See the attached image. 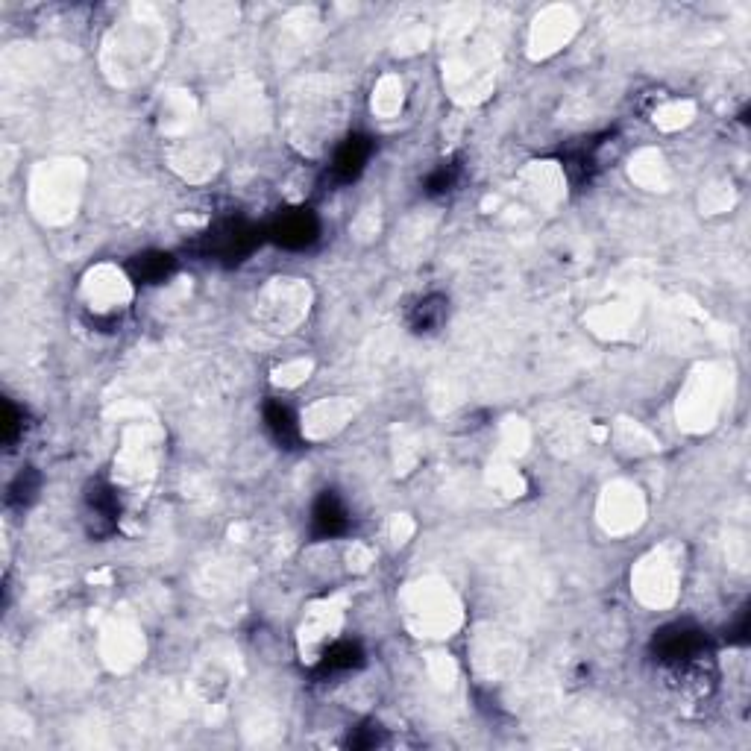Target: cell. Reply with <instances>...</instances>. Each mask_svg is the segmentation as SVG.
Returning a JSON list of instances; mask_svg holds the SVG:
<instances>
[{"mask_svg":"<svg viewBox=\"0 0 751 751\" xmlns=\"http://www.w3.org/2000/svg\"><path fill=\"white\" fill-rule=\"evenodd\" d=\"M347 115V94L329 77H311L291 91L288 127L294 144L303 150H323L332 144Z\"/></svg>","mask_w":751,"mask_h":751,"instance_id":"1","label":"cell"},{"mask_svg":"<svg viewBox=\"0 0 751 751\" xmlns=\"http://www.w3.org/2000/svg\"><path fill=\"white\" fill-rule=\"evenodd\" d=\"M165 50L162 21L150 9H133L121 24L112 27L103 45V68L115 83H135L150 74Z\"/></svg>","mask_w":751,"mask_h":751,"instance_id":"2","label":"cell"},{"mask_svg":"<svg viewBox=\"0 0 751 751\" xmlns=\"http://www.w3.org/2000/svg\"><path fill=\"white\" fill-rule=\"evenodd\" d=\"M731 402V370L719 364H702L690 373L678 394V423L690 432H707L719 423Z\"/></svg>","mask_w":751,"mask_h":751,"instance_id":"3","label":"cell"},{"mask_svg":"<svg viewBox=\"0 0 751 751\" xmlns=\"http://www.w3.org/2000/svg\"><path fill=\"white\" fill-rule=\"evenodd\" d=\"M405 619L420 637H449L461 622V605L449 584L438 578H426L408 587L405 599Z\"/></svg>","mask_w":751,"mask_h":751,"instance_id":"4","label":"cell"},{"mask_svg":"<svg viewBox=\"0 0 751 751\" xmlns=\"http://www.w3.org/2000/svg\"><path fill=\"white\" fill-rule=\"evenodd\" d=\"M83 194V168L80 162H50L33 177V209L39 218L62 223L74 218Z\"/></svg>","mask_w":751,"mask_h":751,"instance_id":"5","label":"cell"},{"mask_svg":"<svg viewBox=\"0 0 751 751\" xmlns=\"http://www.w3.org/2000/svg\"><path fill=\"white\" fill-rule=\"evenodd\" d=\"M634 596L646 608H669L678 599L681 587V555L675 546H658L649 555H643L631 573Z\"/></svg>","mask_w":751,"mask_h":751,"instance_id":"6","label":"cell"},{"mask_svg":"<svg viewBox=\"0 0 751 751\" xmlns=\"http://www.w3.org/2000/svg\"><path fill=\"white\" fill-rule=\"evenodd\" d=\"M311 306V291L303 279H270L265 291L256 300V317L265 326V332L273 335H285L291 329H297Z\"/></svg>","mask_w":751,"mask_h":751,"instance_id":"7","label":"cell"},{"mask_svg":"<svg viewBox=\"0 0 751 751\" xmlns=\"http://www.w3.org/2000/svg\"><path fill=\"white\" fill-rule=\"evenodd\" d=\"M162 455V432L153 423H130L115 458V479L121 485H141L153 479Z\"/></svg>","mask_w":751,"mask_h":751,"instance_id":"8","label":"cell"},{"mask_svg":"<svg viewBox=\"0 0 751 751\" xmlns=\"http://www.w3.org/2000/svg\"><path fill=\"white\" fill-rule=\"evenodd\" d=\"M133 282L130 276L115 265L91 267L83 276V306L100 320H112L130 306Z\"/></svg>","mask_w":751,"mask_h":751,"instance_id":"9","label":"cell"},{"mask_svg":"<svg viewBox=\"0 0 751 751\" xmlns=\"http://www.w3.org/2000/svg\"><path fill=\"white\" fill-rule=\"evenodd\" d=\"M599 523L611 534H631L646 520V499L631 482H614L599 496Z\"/></svg>","mask_w":751,"mask_h":751,"instance_id":"10","label":"cell"},{"mask_svg":"<svg viewBox=\"0 0 751 751\" xmlns=\"http://www.w3.org/2000/svg\"><path fill=\"white\" fill-rule=\"evenodd\" d=\"M344 602L338 596L320 599L309 605L303 625H300V652L309 661H320V655L338 640V631L344 625Z\"/></svg>","mask_w":751,"mask_h":751,"instance_id":"11","label":"cell"},{"mask_svg":"<svg viewBox=\"0 0 751 751\" xmlns=\"http://www.w3.org/2000/svg\"><path fill=\"white\" fill-rule=\"evenodd\" d=\"M578 30V15L570 6H546L529 33V56L531 59H546L567 45Z\"/></svg>","mask_w":751,"mask_h":751,"instance_id":"12","label":"cell"},{"mask_svg":"<svg viewBox=\"0 0 751 751\" xmlns=\"http://www.w3.org/2000/svg\"><path fill=\"white\" fill-rule=\"evenodd\" d=\"M350 420H353V405L347 399H320L303 414L300 432H303V438H311V441H326V438L338 435Z\"/></svg>","mask_w":751,"mask_h":751,"instance_id":"13","label":"cell"},{"mask_svg":"<svg viewBox=\"0 0 751 751\" xmlns=\"http://www.w3.org/2000/svg\"><path fill=\"white\" fill-rule=\"evenodd\" d=\"M141 652H144V640H141L135 625L124 622V619H112L103 628V658L112 666L127 669L138 661Z\"/></svg>","mask_w":751,"mask_h":751,"instance_id":"14","label":"cell"},{"mask_svg":"<svg viewBox=\"0 0 751 751\" xmlns=\"http://www.w3.org/2000/svg\"><path fill=\"white\" fill-rule=\"evenodd\" d=\"M273 235L285 247H306V244H311L317 238V221H314L311 212L297 209V212H288V215L279 218Z\"/></svg>","mask_w":751,"mask_h":751,"instance_id":"15","label":"cell"},{"mask_svg":"<svg viewBox=\"0 0 751 751\" xmlns=\"http://www.w3.org/2000/svg\"><path fill=\"white\" fill-rule=\"evenodd\" d=\"M370 150H373V147H370V141H367L364 135H353V138L341 141L338 150H335L332 171L341 179H355L364 171V165H367V159H370Z\"/></svg>","mask_w":751,"mask_h":751,"instance_id":"16","label":"cell"},{"mask_svg":"<svg viewBox=\"0 0 751 751\" xmlns=\"http://www.w3.org/2000/svg\"><path fill=\"white\" fill-rule=\"evenodd\" d=\"M311 523H314V531H317L320 537H338V534H344L347 526H350L347 508L341 505V499H338L335 493H323V496L317 499Z\"/></svg>","mask_w":751,"mask_h":751,"instance_id":"17","label":"cell"},{"mask_svg":"<svg viewBox=\"0 0 751 751\" xmlns=\"http://www.w3.org/2000/svg\"><path fill=\"white\" fill-rule=\"evenodd\" d=\"M631 179L649 191H663L669 185V168L658 150H643L631 159Z\"/></svg>","mask_w":751,"mask_h":751,"instance_id":"18","label":"cell"},{"mask_svg":"<svg viewBox=\"0 0 751 751\" xmlns=\"http://www.w3.org/2000/svg\"><path fill=\"white\" fill-rule=\"evenodd\" d=\"M526 188L540 203H552L564 194V174L555 162H537L526 174Z\"/></svg>","mask_w":751,"mask_h":751,"instance_id":"19","label":"cell"},{"mask_svg":"<svg viewBox=\"0 0 751 751\" xmlns=\"http://www.w3.org/2000/svg\"><path fill=\"white\" fill-rule=\"evenodd\" d=\"M587 429L590 426H584L581 420L564 414V417H558V420L549 423V441H552V446H558L561 452H575L584 443V438H587Z\"/></svg>","mask_w":751,"mask_h":751,"instance_id":"20","label":"cell"},{"mask_svg":"<svg viewBox=\"0 0 751 751\" xmlns=\"http://www.w3.org/2000/svg\"><path fill=\"white\" fill-rule=\"evenodd\" d=\"M265 423L267 429L273 432V438L282 443H291L294 438H300V423L294 420V414L282 405V402H270L265 408Z\"/></svg>","mask_w":751,"mask_h":751,"instance_id":"21","label":"cell"},{"mask_svg":"<svg viewBox=\"0 0 751 751\" xmlns=\"http://www.w3.org/2000/svg\"><path fill=\"white\" fill-rule=\"evenodd\" d=\"M402 109V83L397 77H382L373 89V112L382 118H394Z\"/></svg>","mask_w":751,"mask_h":751,"instance_id":"22","label":"cell"},{"mask_svg":"<svg viewBox=\"0 0 751 751\" xmlns=\"http://www.w3.org/2000/svg\"><path fill=\"white\" fill-rule=\"evenodd\" d=\"M693 115H696V106L690 100H672V103H666L655 112V124L666 133H672V130L687 127L693 121Z\"/></svg>","mask_w":751,"mask_h":751,"instance_id":"23","label":"cell"},{"mask_svg":"<svg viewBox=\"0 0 751 751\" xmlns=\"http://www.w3.org/2000/svg\"><path fill=\"white\" fill-rule=\"evenodd\" d=\"M490 485L505 496H520L523 493V476L514 470L511 461H493L490 464Z\"/></svg>","mask_w":751,"mask_h":751,"instance_id":"24","label":"cell"},{"mask_svg":"<svg viewBox=\"0 0 751 751\" xmlns=\"http://www.w3.org/2000/svg\"><path fill=\"white\" fill-rule=\"evenodd\" d=\"M617 438L628 452H637V455H640V452H655V449H658L655 438H652L646 429H640L637 423H631V420H622V423H619Z\"/></svg>","mask_w":751,"mask_h":751,"instance_id":"25","label":"cell"},{"mask_svg":"<svg viewBox=\"0 0 751 751\" xmlns=\"http://www.w3.org/2000/svg\"><path fill=\"white\" fill-rule=\"evenodd\" d=\"M734 206V188L731 182H719L707 188V197H702V209L707 212H728Z\"/></svg>","mask_w":751,"mask_h":751,"instance_id":"26","label":"cell"},{"mask_svg":"<svg viewBox=\"0 0 751 751\" xmlns=\"http://www.w3.org/2000/svg\"><path fill=\"white\" fill-rule=\"evenodd\" d=\"M309 373H311V361L300 358V361H291V364L279 367V370L273 373V382H276V385H282V388H297V385H300Z\"/></svg>","mask_w":751,"mask_h":751,"instance_id":"27","label":"cell"},{"mask_svg":"<svg viewBox=\"0 0 751 751\" xmlns=\"http://www.w3.org/2000/svg\"><path fill=\"white\" fill-rule=\"evenodd\" d=\"M138 273L144 282H159L171 273V256H162V253H153V256H144L138 262Z\"/></svg>","mask_w":751,"mask_h":751,"instance_id":"28","label":"cell"},{"mask_svg":"<svg viewBox=\"0 0 751 751\" xmlns=\"http://www.w3.org/2000/svg\"><path fill=\"white\" fill-rule=\"evenodd\" d=\"M443 317V309L438 300H426V303H420V309L414 314V323H417V329H432V326H438Z\"/></svg>","mask_w":751,"mask_h":751,"instance_id":"29","label":"cell"},{"mask_svg":"<svg viewBox=\"0 0 751 751\" xmlns=\"http://www.w3.org/2000/svg\"><path fill=\"white\" fill-rule=\"evenodd\" d=\"M505 449L508 452H523L526 449V443H529V429L520 423V420H511L508 426H505Z\"/></svg>","mask_w":751,"mask_h":751,"instance_id":"30","label":"cell"},{"mask_svg":"<svg viewBox=\"0 0 751 751\" xmlns=\"http://www.w3.org/2000/svg\"><path fill=\"white\" fill-rule=\"evenodd\" d=\"M33 487H36V476L21 473V476H18V482L12 485V499H15V502H27V499L33 496V493H30Z\"/></svg>","mask_w":751,"mask_h":751,"instance_id":"31","label":"cell"},{"mask_svg":"<svg viewBox=\"0 0 751 751\" xmlns=\"http://www.w3.org/2000/svg\"><path fill=\"white\" fill-rule=\"evenodd\" d=\"M414 534V523L402 514V517H394V523H391V537H394V543H405L408 537Z\"/></svg>","mask_w":751,"mask_h":751,"instance_id":"32","label":"cell"},{"mask_svg":"<svg viewBox=\"0 0 751 751\" xmlns=\"http://www.w3.org/2000/svg\"><path fill=\"white\" fill-rule=\"evenodd\" d=\"M449 185H452V174L449 171H438L432 182H429V191L432 194H441V191H449Z\"/></svg>","mask_w":751,"mask_h":751,"instance_id":"33","label":"cell"}]
</instances>
